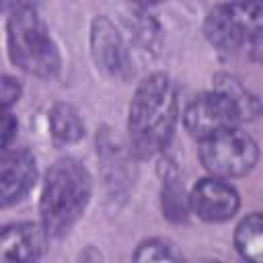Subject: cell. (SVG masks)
Masks as SVG:
<instances>
[{
	"label": "cell",
	"mask_w": 263,
	"mask_h": 263,
	"mask_svg": "<svg viewBox=\"0 0 263 263\" xmlns=\"http://www.w3.org/2000/svg\"><path fill=\"white\" fill-rule=\"evenodd\" d=\"M177 117L179 105L173 80L162 72L144 78L138 84L127 111L132 152L138 158H150L162 152L173 138Z\"/></svg>",
	"instance_id": "obj_1"
},
{
	"label": "cell",
	"mask_w": 263,
	"mask_h": 263,
	"mask_svg": "<svg viewBox=\"0 0 263 263\" xmlns=\"http://www.w3.org/2000/svg\"><path fill=\"white\" fill-rule=\"evenodd\" d=\"M90 175L76 158L66 156L49 166L39 203L41 226L47 236H62L80 220L90 201Z\"/></svg>",
	"instance_id": "obj_2"
},
{
	"label": "cell",
	"mask_w": 263,
	"mask_h": 263,
	"mask_svg": "<svg viewBox=\"0 0 263 263\" xmlns=\"http://www.w3.org/2000/svg\"><path fill=\"white\" fill-rule=\"evenodd\" d=\"M6 41L14 66L37 78H51L60 70V51L33 4H18L8 10Z\"/></svg>",
	"instance_id": "obj_3"
},
{
	"label": "cell",
	"mask_w": 263,
	"mask_h": 263,
	"mask_svg": "<svg viewBox=\"0 0 263 263\" xmlns=\"http://www.w3.org/2000/svg\"><path fill=\"white\" fill-rule=\"evenodd\" d=\"M203 33L208 41L222 49L234 51L242 45L259 51L261 47V2H230L214 6L205 21Z\"/></svg>",
	"instance_id": "obj_4"
},
{
	"label": "cell",
	"mask_w": 263,
	"mask_h": 263,
	"mask_svg": "<svg viewBox=\"0 0 263 263\" xmlns=\"http://www.w3.org/2000/svg\"><path fill=\"white\" fill-rule=\"evenodd\" d=\"M257 158L259 148L255 140L247 132L238 129V125L201 140L199 160L205 166V171L212 173V177H242L249 171H253Z\"/></svg>",
	"instance_id": "obj_5"
},
{
	"label": "cell",
	"mask_w": 263,
	"mask_h": 263,
	"mask_svg": "<svg viewBox=\"0 0 263 263\" xmlns=\"http://www.w3.org/2000/svg\"><path fill=\"white\" fill-rule=\"evenodd\" d=\"M240 121H242V115L238 105L224 90H218V88L195 97L183 113V123L187 132L199 142L220 132L232 129Z\"/></svg>",
	"instance_id": "obj_6"
},
{
	"label": "cell",
	"mask_w": 263,
	"mask_h": 263,
	"mask_svg": "<svg viewBox=\"0 0 263 263\" xmlns=\"http://www.w3.org/2000/svg\"><path fill=\"white\" fill-rule=\"evenodd\" d=\"M90 53L97 68L115 80H129L134 76L127 45L115 25L107 16H97L90 25Z\"/></svg>",
	"instance_id": "obj_7"
},
{
	"label": "cell",
	"mask_w": 263,
	"mask_h": 263,
	"mask_svg": "<svg viewBox=\"0 0 263 263\" xmlns=\"http://www.w3.org/2000/svg\"><path fill=\"white\" fill-rule=\"evenodd\" d=\"M187 201L189 210L205 222H226L238 212L240 205L236 189L220 177L201 179L191 189Z\"/></svg>",
	"instance_id": "obj_8"
},
{
	"label": "cell",
	"mask_w": 263,
	"mask_h": 263,
	"mask_svg": "<svg viewBox=\"0 0 263 263\" xmlns=\"http://www.w3.org/2000/svg\"><path fill=\"white\" fill-rule=\"evenodd\" d=\"M37 181L35 156L25 150H8L0 156V208L18 203Z\"/></svg>",
	"instance_id": "obj_9"
},
{
	"label": "cell",
	"mask_w": 263,
	"mask_h": 263,
	"mask_svg": "<svg viewBox=\"0 0 263 263\" xmlns=\"http://www.w3.org/2000/svg\"><path fill=\"white\" fill-rule=\"evenodd\" d=\"M45 230L33 222H10L0 226V263L35 261L45 247Z\"/></svg>",
	"instance_id": "obj_10"
},
{
	"label": "cell",
	"mask_w": 263,
	"mask_h": 263,
	"mask_svg": "<svg viewBox=\"0 0 263 263\" xmlns=\"http://www.w3.org/2000/svg\"><path fill=\"white\" fill-rule=\"evenodd\" d=\"M49 132L58 144H76L84 136V121L72 105L58 103L49 111Z\"/></svg>",
	"instance_id": "obj_11"
},
{
	"label": "cell",
	"mask_w": 263,
	"mask_h": 263,
	"mask_svg": "<svg viewBox=\"0 0 263 263\" xmlns=\"http://www.w3.org/2000/svg\"><path fill=\"white\" fill-rule=\"evenodd\" d=\"M234 247L247 261H263V218L259 212H253L240 220L234 230Z\"/></svg>",
	"instance_id": "obj_12"
},
{
	"label": "cell",
	"mask_w": 263,
	"mask_h": 263,
	"mask_svg": "<svg viewBox=\"0 0 263 263\" xmlns=\"http://www.w3.org/2000/svg\"><path fill=\"white\" fill-rule=\"evenodd\" d=\"M216 88L218 90H224L240 109V115H242V121L245 119H255L259 115V101L255 95H251L234 76H228V74H222L216 78Z\"/></svg>",
	"instance_id": "obj_13"
},
{
	"label": "cell",
	"mask_w": 263,
	"mask_h": 263,
	"mask_svg": "<svg viewBox=\"0 0 263 263\" xmlns=\"http://www.w3.org/2000/svg\"><path fill=\"white\" fill-rule=\"evenodd\" d=\"M162 210L164 216L179 222L187 218L189 201L183 195V187L177 183V177H164V187H162Z\"/></svg>",
	"instance_id": "obj_14"
},
{
	"label": "cell",
	"mask_w": 263,
	"mask_h": 263,
	"mask_svg": "<svg viewBox=\"0 0 263 263\" xmlns=\"http://www.w3.org/2000/svg\"><path fill=\"white\" fill-rule=\"evenodd\" d=\"M134 259L136 261H179L181 255L175 251V245L171 240L150 238L138 247Z\"/></svg>",
	"instance_id": "obj_15"
},
{
	"label": "cell",
	"mask_w": 263,
	"mask_h": 263,
	"mask_svg": "<svg viewBox=\"0 0 263 263\" xmlns=\"http://www.w3.org/2000/svg\"><path fill=\"white\" fill-rule=\"evenodd\" d=\"M21 99V84L16 78L0 74V111H8Z\"/></svg>",
	"instance_id": "obj_16"
},
{
	"label": "cell",
	"mask_w": 263,
	"mask_h": 263,
	"mask_svg": "<svg viewBox=\"0 0 263 263\" xmlns=\"http://www.w3.org/2000/svg\"><path fill=\"white\" fill-rule=\"evenodd\" d=\"M16 127H18V123H16L14 115H10L8 111H0V150H4L12 142Z\"/></svg>",
	"instance_id": "obj_17"
},
{
	"label": "cell",
	"mask_w": 263,
	"mask_h": 263,
	"mask_svg": "<svg viewBox=\"0 0 263 263\" xmlns=\"http://www.w3.org/2000/svg\"><path fill=\"white\" fill-rule=\"evenodd\" d=\"M18 4H31V2L29 0H0V12L10 10V8L18 6Z\"/></svg>",
	"instance_id": "obj_18"
},
{
	"label": "cell",
	"mask_w": 263,
	"mask_h": 263,
	"mask_svg": "<svg viewBox=\"0 0 263 263\" xmlns=\"http://www.w3.org/2000/svg\"><path fill=\"white\" fill-rule=\"evenodd\" d=\"M134 4H140V6H154V4H160L164 0H132Z\"/></svg>",
	"instance_id": "obj_19"
},
{
	"label": "cell",
	"mask_w": 263,
	"mask_h": 263,
	"mask_svg": "<svg viewBox=\"0 0 263 263\" xmlns=\"http://www.w3.org/2000/svg\"><path fill=\"white\" fill-rule=\"evenodd\" d=\"M242 2H261V0H242Z\"/></svg>",
	"instance_id": "obj_20"
}]
</instances>
